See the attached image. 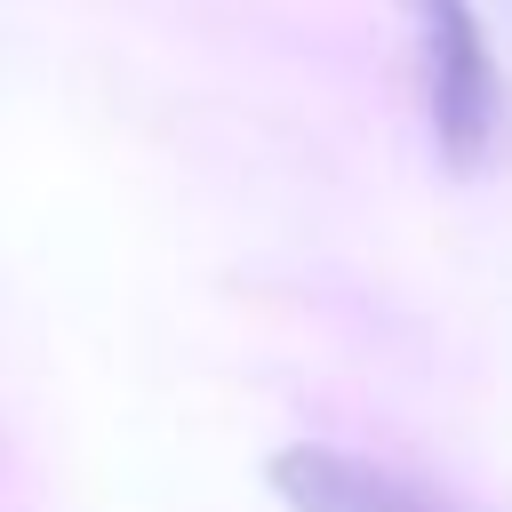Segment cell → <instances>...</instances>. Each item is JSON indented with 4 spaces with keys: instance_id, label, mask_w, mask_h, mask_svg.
<instances>
[{
    "instance_id": "6da1fadb",
    "label": "cell",
    "mask_w": 512,
    "mask_h": 512,
    "mask_svg": "<svg viewBox=\"0 0 512 512\" xmlns=\"http://www.w3.org/2000/svg\"><path fill=\"white\" fill-rule=\"evenodd\" d=\"M416 64H424V112L448 168H480L496 144V64L472 0H408Z\"/></svg>"
},
{
    "instance_id": "7a4b0ae2",
    "label": "cell",
    "mask_w": 512,
    "mask_h": 512,
    "mask_svg": "<svg viewBox=\"0 0 512 512\" xmlns=\"http://www.w3.org/2000/svg\"><path fill=\"white\" fill-rule=\"evenodd\" d=\"M272 496L288 512H456L424 480H408V472H392L376 456L328 448V440H288L272 456Z\"/></svg>"
}]
</instances>
